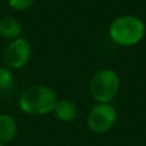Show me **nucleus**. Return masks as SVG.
<instances>
[{
	"label": "nucleus",
	"mask_w": 146,
	"mask_h": 146,
	"mask_svg": "<svg viewBox=\"0 0 146 146\" xmlns=\"http://www.w3.org/2000/svg\"><path fill=\"white\" fill-rule=\"evenodd\" d=\"M118 113L111 104H96L87 115V125L93 133L101 135L114 127Z\"/></svg>",
	"instance_id": "4"
},
{
	"label": "nucleus",
	"mask_w": 146,
	"mask_h": 146,
	"mask_svg": "<svg viewBox=\"0 0 146 146\" xmlns=\"http://www.w3.org/2000/svg\"><path fill=\"white\" fill-rule=\"evenodd\" d=\"M57 96L56 92L48 86H33L26 88L18 97L19 110L26 115L41 116L53 113Z\"/></svg>",
	"instance_id": "1"
},
{
	"label": "nucleus",
	"mask_w": 146,
	"mask_h": 146,
	"mask_svg": "<svg viewBox=\"0 0 146 146\" xmlns=\"http://www.w3.org/2000/svg\"><path fill=\"white\" fill-rule=\"evenodd\" d=\"M120 78L113 69H101L92 75L89 80L91 96L98 104H110L119 93Z\"/></svg>",
	"instance_id": "3"
},
{
	"label": "nucleus",
	"mask_w": 146,
	"mask_h": 146,
	"mask_svg": "<svg viewBox=\"0 0 146 146\" xmlns=\"http://www.w3.org/2000/svg\"><path fill=\"white\" fill-rule=\"evenodd\" d=\"M4 62L9 69H22L29 64L31 58V45L23 36L11 40L3 53Z\"/></svg>",
	"instance_id": "5"
},
{
	"label": "nucleus",
	"mask_w": 146,
	"mask_h": 146,
	"mask_svg": "<svg viewBox=\"0 0 146 146\" xmlns=\"http://www.w3.org/2000/svg\"><path fill=\"white\" fill-rule=\"evenodd\" d=\"M53 114L60 121L70 123L76 119L78 108L70 100H57V104L53 109Z\"/></svg>",
	"instance_id": "6"
},
{
	"label": "nucleus",
	"mask_w": 146,
	"mask_h": 146,
	"mask_svg": "<svg viewBox=\"0 0 146 146\" xmlns=\"http://www.w3.org/2000/svg\"><path fill=\"white\" fill-rule=\"evenodd\" d=\"M13 84L12 70L7 66H0V91H8Z\"/></svg>",
	"instance_id": "9"
},
{
	"label": "nucleus",
	"mask_w": 146,
	"mask_h": 146,
	"mask_svg": "<svg viewBox=\"0 0 146 146\" xmlns=\"http://www.w3.org/2000/svg\"><path fill=\"white\" fill-rule=\"evenodd\" d=\"M7 1H8V5L13 11H17V12L27 11L35 3V0H7Z\"/></svg>",
	"instance_id": "10"
},
{
	"label": "nucleus",
	"mask_w": 146,
	"mask_h": 146,
	"mask_svg": "<svg viewBox=\"0 0 146 146\" xmlns=\"http://www.w3.org/2000/svg\"><path fill=\"white\" fill-rule=\"evenodd\" d=\"M146 34L143 21L133 14H123L113 19L109 26V38L114 44L120 47L137 45Z\"/></svg>",
	"instance_id": "2"
},
{
	"label": "nucleus",
	"mask_w": 146,
	"mask_h": 146,
	"mask_svg": "<svg viewBox=\"0 0 146 146\" xmlns=\"http://www.w3.org/2000/svg\"><path fill=\"white\" fill-rule=\"evenodd\" d=\"M17 121L9 114H0V142L7 143L14 140L17 135Z\"/></svg>",
	"instance_id": "7"
},
{
	"label": "nucleus",
	"mask_w": 146,
	"mask_h": 146,
	"mask_svg": "<svg viewBox=\"0 0 146 146\" xmlns=\"http://www.w3.org/2000/svg\"><path fill=\"white\" fill-rule=\"evenodd\" d=\"M22 34V25L14 17H4L0 19V35L4 39L14 40Z\"/></svg>",
	"instance_id": "8"
},
{
	"label": "nucleus",
	"mask_w": 146,
	"mask_h": 146,
	"mask_svg": "<svg viewBox=\"0 0 146 146\" xmlns=\"http://www.w3.org/2000/svg\"><path fill=\"white\" fill-rule=\"evenodd\" d=\"M0 146H4V143H3V142H0Z\"/></svg>",
	"instance_id": "11"
}]
</instances>
